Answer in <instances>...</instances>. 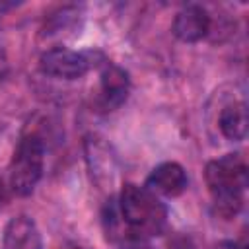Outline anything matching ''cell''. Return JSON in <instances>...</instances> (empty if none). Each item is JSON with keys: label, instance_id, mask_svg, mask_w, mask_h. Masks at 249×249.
<instances>
[{"label": "cell", "instance_id": "1", "mask_svg": "<svg viewBox=\"0 0 249 249\" xmlns=\"http://www.w3.org/2000/svg\"><path fill=\"white\" fill-rule=\"evenodd\" d=\"M123 233L126 239H146L161 233L167 222L165 204L146 187L126 183L117 200Z\"/></svg>", "mask_w": 249, "mask_h": 249}, {"label": "cell", "instance_id": "2", "mask_svg": "<svg viewBox=\"0 0 249 249\" xmlns=\"http://www.w3.org/2000/svg\"><path fill=\"white\" fill-rule=\"evenodd\" d=\"M204 179L214 208L224 218H233L243 206L247 189V163L239 154H226L206 163Z\"/></svg>", "mask_w": 249, "mask_h": 249}, {"label": "cell", "instance_id": "3", "mask_svg": "<svg viewBox=\"0 0 249 249\" xmlns=\"http://www.w3.org/2000/svg\"><path fill=\"white\" fill-rule=\"evenodd\" d=\"M45 167V146L35 134L23 136L10 161V189L18 196H27L43 177Z\"/></svg>", "mask_w": 249, "mask_h": 249}, {"label": "cell", "instance_id": "4", "mask_svg": "<svg viewBox=\"0 0 249 249\" xmlns=\"http://www.w3.org/2000/svg\"><path fill=\"white\" fill-rule=\"evenodd\" d=\"M95 54L88 51H72L64 47L47 49L39 58V68L43 74L60 80L82 78L95 62Z\"/></svg>", "mask_w": 249, "mask_h": 249}, {"label": "cell", "instance_id": "5", "mask_svg": "<svg viewBox=\"0 0 249 249\" xmlns=\"http://www.w3.org/2000/svg\"><path fill=\"white\" fill-rule=\"evenodd\" d=\"M130 91V80L128 74L111 62H105L99 74V88L95 91V107L103 113L119 109Z\"/></svg>", "mask_w": 249, "mask_h": 249}, {"label": "cell", "instance_id": "6", "mask_svg": "<svg viewBox=\"0 0 249 249\" xmlns=\"http://www.w3.org/2000/svg\"><path fill=\"white\" fill-rule=\"evenodd\" d=\"M210 25H212V19L208 12L202 6L189 4L177 12L171 31L183 43H198L210 33Z\"/></svg>", "mask_w": 249, "mask_h": 249}, {"label": "cell", "instance_id": "7", "mask_svg": "<svg viewBox=\"0 0 249 249\" xmlns=\"http://www.w3.org/2000/svg\"><path fill=\"white\" fill-rule=\"evenodd\" d=\"M187 173L183 169V165H179L177 161H163L158 167L152 169V173L146 179V189L150 193H154L156 196H179L185 193L187 189Z\"/></svg>", "mask_w": 249, "mask_h": 249}, {"label": "cell", "instance_id": "8", "mask_svg": "<svg viewBox=\"0 0 249 249\" xmlns=\"http://www.w3.org/2000/svg\"><path fill=\"white\" fill-rule=\"evenodd\" d=\"M4 249H43V237L33 218L14 216L8 220L2 235Z\"/></svg>", "mask_w": 249, "mask_h": 249}, {"label": "cell", "instance_id": "9", "mask_svg": "<svg viewBox=\"0 0 249 249\" xmlns=\"http://www.w3.org/2000/svg\"><path fill=\"white\" fill-rule=\"evenodd\" d=\"M218 126L220 132L228 138V140H243L247 136V128H249V119H247V107L245 103L237 101V103H230L220 111L218 117Z\"/></svg>", "mask_w": 249, "mask_h": 249}, {"label": "cell", "instance_id": "10", "mask_svg": "<svg viewBox=\"0 0 249 249\" xmlns=\"http://www.w3.org/2000/svg\"><path fill=\"white\" fill-rule=\"evenodd\" d=\"M169 249H195V245L191 243L189 237H175L169 243Z\"/></svg>", "mask_w": 249, "mask_h": 249}, {"label": "cell", "instance_id": "11", "mask_svg": "<svg viewBox=\"0 0 249 249\" xmlns=\"http://www.w3.org/2000/svg\"><path fill=\"white\" fill-rule=\"evenodd\" d=\"M68 249H80V247H68Z\"/></svg>", "mask_w": 249, "mask_h": 249}]
</instances>
